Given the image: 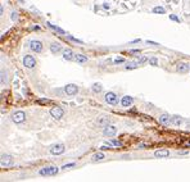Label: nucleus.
Wrapping results in <instances>:
<instances>
[{
    "label": "nucleus",
    "instance_id": "obj_1",
    "mask_svg": "<svg viewBox=\"0 0 190 182\" xmlns=\"http://www.w3.org/2000/svg\"><path fill=\"white\" fill-rule=\"evenodd\" d=\"M59 172V168L55 166H49V167H44V168H41L40 171H39V174L40 176H55L58 174Z\"/></svg>",
    "mask_w": 190,
    "mask_h": 182
},
{
    "label": "nucleus",
    "instance_id": "obj_2",
    "mask_svg": "<svg viewBox=\"0 0 190 182\" xmlns=\"http://www.w3.org/2000/svg\"><path fill=\"white\" fill-rule=\"evenodd\" d=\"M23 65L28 69H32V68L36 67V59L32 55H25L23 56Z\"/></svg>",
    "mask_w": 190,
    "mask_h": 182
},
{
    "label": "nucleus",
    "instance_id": "obj_3",
    "mask_svg": "<svg viewBox=\"0 0 190 182\" xmlns=\"http://www.w3.org/2000/svg\"><path fill=\"white\" fill-rule=\"evenodd\" d=\"M25 119H26V113L22 112V110H17V112H14L12 114V121L14 123H22V122H25Z\"/></svg>",
    "mask_w": 190,
    "mask_h": 182
},
{
    "label": "nucleus",
    "instance_id": "obj_4",
    "mask_svg": "<svg viewBox=\"0 0 190 182\" xmlns=\"http://www.w3.org/2000/svg\"><path fill=\"white\" fill-rule=\"evenodd\" d=\"M104 100L108 104H111V105H117V104H118V96L114 94V92H112V91L107 92V94L104 95Z\"/></svg>",
    "mask_w": 190,
    "mask_h": 182
},
{
    "label": "nucleus",
    "instance_id": "obj_5",
    "mask_svg": "<svg viewBox=\"0 0 190 182\" xmlns=\"http://www.w3.org/2000/svg\"><path fill=\"white\" fill-rule=\"evenodd\" d=\"M30 49L35 53H41L43 52V43L39 40H31L30 41Z\"/></svg>",
    "mask_w": 190,
    "mask_h": 182
},
{
    "label": "nucleus",
    "instance_id": "obj_6",
    "mask_svg": "<svg viewBox=\"0 0 190 182\" xmlns=\"http://www.w3.org/2000/svg\"><path fill=\"white\" fill-rule=\"evenodd\" d=\"M50 115L55 119H61L64 115V110L61 106H54V108L50 109Z\"/></svg>",
    "mask_w": 190,
    "mask_h": 182
},
{
    "label": "nucleus",
    "instance_id": "obj_7",
    "mask_svg": "<svg viewBox=\"0 0 190 182\" xmlns=\"http://www.w3.org/2000/svg\"><path fill=\"white\" fill-rule=\"evenodd\" d=\"M1 167H9L13 164V157L9 154H1V159H0Z\"/></svg>",
    "mask_w": 190,
    "mask_h": 182
},
{
    "label": "nucleus",
    "instance_id": "obj_8",
    "mask_svg": "<svg viewBox=\"0 0 190 182\" xmlns=\"http://www.w3.org/2000/svg\"><path fill=\"white\" fill-rule=\"evenodd\" d=\"M64 150H66V148H64L63 144H55L50 148V153L53 155H61L64 153Z\"/></svg>",
    "mask_w": 190,
    "mask_h": 182
},
{
    "label": "nucleus",
    "instance_id": "obj_9",
    "mask_svg": "<svg viewBox=\"0 0 190 182\" xmlns=\"http://www.w3.org/2000/svg\"><path fill=\"white\" fill-rule=\"evenodd\" d=\"M116 133H117V128H116L113 124H108V126H105L104 130H103V135L108 136V137H113Z\"/></svg>",
    "mask_w": 190,
    "mask_h": 182
},
{
    "label": "nucleus",
    "instance_id": "obj_10",
    "mask_svg": "<svg viewBox=\"0 0 190 182\" xmlns=\"http://www.w3.org/2000/svg\"><path fill=\"white\" fill-rule=\"evenodd\" d=\"M64 91H66L67 95L72 96V95H76V94H77V91H78V87H77L76 85H73V83H70V85H67L66 87H64Z\"/></svg>",
    "mask_w": 190,
    "mask_h": 182
},
{
    "label": "nucleus",
    "instance_id": "obj_11",
    "mask_svg": "<svg viewBox=\"0 0 190 182\" xmlns=\"http://www.w3.org/2000/svg\"><path fill=\"white\" fill-rule=\"evenodd\" d=\"M159 123H162L163 126H170V124L172 123V117H170L168 114L159 115Z\"/></svg>",
    "mask_w": 190,
    "mask_h": 182
},
{
    "label": "nucleus",
    "instance_id": "obj_12",
    "mask_svg": "<svg viewBox=\"0 0 190 182\" xmlns=\"http://www.w3.org/2000/svg\"><path fill=\"white\" fill-rule=\"evenodd\" d=\"M132 103H134L132 96H129V95L123 96L122 100H121V104H122V106H125V108H129V106H131Z\"/></svg>",
    "mask_w": 190,
    "mask_h": 182
},
{
    "label": "nucleus",
    "instance_id": "obj_13",
    "mask_svg": "<svg viewBox=\"0 0 190 182\" xmlns=\"http://www.w3.org/2000/svg\"><path fill=\"white\" fill-rule=\"evenodd\" d=\"M63 59L64 60H73L75 59V53L71 49H64L63 50Z\"/></svg>",
    "mask_w": 190,
    "mask_h": 182
},
{
    "label": "nucleus",
    "instance_id": "obj_14",
    "mask_svg": "<svg viewBox=\"0 0 190 182\" xmlns=\"http://www.w3.org/2000/svg\"><path fill=\"white\" fill-rule=\"evenodd\" d=\"M154 157H156V158H167V157H170V151L166 150V149L156 150V151H154Z\"/></svg>",
    "mask_w": 190,
    "mask_h": 182
},
{
    "label": "nucleus",
    "instance_id": "obj_15",
    "mask_svg": "<svg viewBox=\"0 0 190 182\" xmlns=\"http://www.w3.org/2000/svg\"><path fill=\"white\" fill-rule=\"evenodd\" d=\"M62 45L59 43H53L52 45H50V52L53 53V54H58V53L62 52Z\"/></svg>",
    "mask_w": 190,
    "mask_h": 182
},
{
    "label": "nucleus",
    "instance_id": "obj_16",
    "mask_svg": "<svg viewBox=\"0 0 190 182\" xmlns=\"http://www.w3.org/2000/svg\"><path fill=\"white\" fill-rule=\"evenodd\" d=\"M176 71L179 73H186L189 71V64L186 63H179L176 65Z\"/></svg>",
    "mask_w": 190,
    "mask_h": 182
},
{
    "label": "nucleus",
    "instance_id": "obj_17",
    "mask_svg": "<svg viewBox=\"0 0 190 182\" xmlns=\"http://www.w3.org/2000/svg\"><path fill=\"white\" fill-rule=\"evenodd\" d=\"M105 155L102 153V151H99V153H95L93 157H91V162H102V160H104Z\"/></svg>",
    "mask_w": 190,
    "mask_h": 182
},
{
    "label": "nucleus",
    "instance_id": "obj_18",
    "mask_svg": "<svg viewBox=\"0 0 190 182\" xmlns=\"http://www.w3.org/2000/svg\"><path fill=\"white\" fill-rule=\"evenodd\" d=\"M75 60L77 63H86L87 62V56L84 54H75Z\"/></svg>",
    "mask_w": 190,
    "mask_h": 182
},
{
    "label": "nucleus",
    "instance_id": "obj_19",
    "mask_svg": "<svg viewBox=\"0 0 190 182\" xmlns=\"http://www.w3.org/2000/svg\"><path fill=\"white\" fill-rule=\"evenodd\" d=\"M46 26H48V27H50L52 30H54V31H55V32H58V34H61V35H66V32H64V30H62V28L57 27V26L52 25V23H50V22H46Z\"/></svg>",
    "mask_w": 190,
    "mask_h": 182
},
{
    "label": "nucleus",
    "instance_id": "obj_20",
    "mask_svg": "<svg viewBox=\"0 0 190 182\" xmlns=\"http://www.w3.org/2000/svg\"><path fill=\"white\" fill-rule=\"evenodd\" d=\"M98 124L102 127H105L109 124V118L108 117H102L100 119H98Z\"/></svg>",
    "mask_w": 190,
    "mask_h": 182
},
{
    "label": "nucleus",
    "instance_id": "obj_21",
    "mask_svg": "<svg viewBox=\"0 0 190 182\" xmlns=\"http://www.w3.org/2000/svg\"><path fill=\"white\" fill-rule=\"evenodd\" d=\"M182 122H184V119L179 117V115H173V117H172V124H175V126H180Z\"/></svg>",
    "mask_w": 190,
    "mask_h": 182
},
{
    "label": "nucleus",
    "instance_id": "obj_22",
    "mask_svg": "<svg viewBox=\"0 0 190 182\" xmlns=\"http://www.w3.org/2000/svg\"><path fill=\"white\" fill-rule=\"evenodd\" d=\"M138 65H140L138 60H136V62H129L125 68H126V69H135V68H138Z\"/></svg>",
    "mask_w": 190,
    "mask_h": 182
},
{
    "label": "nucleus",
    "instance_id": "obj_23",
    "mask_svg": "<svg viewBox=\"0 0 190 182\" xmlns=\"http://www.w3.org/2000/svg\"><path fill=\"white\" fill-rule=\"evenodd\" d=\"M153 13H156V14H165L166 9L163 7H154L153 8Z\"/></svg>",
    "mask_w": 190,
    "mask_h": 182
},
{
    "label": "nucleus",
    "instance_id": "obj_24",
    "mask_svg": "<svg viewBox=\"0 0 190 182\" xmlns=\"http://www.w3.org/2000/svg\"><path fill=\"white\" fill-rule=\"evenodd\" d=\"M103 90V87H102V85L100 83H94L93 85V91L95 92V94H99V92H102Z\"/></svg>",
    "mask_w": 190,
    "mask_h": 182
},
{
    "label": "nucleus",
    "instance_id": "obj_25",
    "mask_svg": "<svg viewBox=\"0 0 190 182\" xmlns=\"http://www.w3.org/2000/svg\"><path fill=\"white\" fill-rule=\"evenodd\" d=\"M7 80H8V77H7V71L1 69V85H4V83L7 82Z\"/></svg>",
    "mask_w": 190,
    "mask_h": 182
},
{
    "label": "nucleus",
    "instance_id": "obj_26",
    "mask_svg": "<svg viewBox=\"0 0 190 182\" xmlns=\"http://www.w3.org/2000/svg\"><path fill=\"white\" fill-rule=\"evenodd\" d=\"M149 64L153 65V67H156V65H158V59L156 58V56H153V58L149 59Z\"/></svg>",
    "mask_w": 190,
    "mask_h": 182
},
{
    "label": "nucleus",
    "instance_id": "obj_27",
    "mask_svg": "<svg viewBox=\"0 0 190 182\" xmlns=\"http://www.w3.org/2000/svg\"><path fill=\"white\" fill-rule=\"evenodd\" d=\"M67 37L70 38V40H72V41H75V43H77V44H82V41H81V40H78V38H76V37H73V36H71V35H67Z\"/></svg>",
    "mask_w": 190,
    "mask_h": 182
},
{
    "label": "nucleus",
    "instance_id": "obj_28",
    "mask_svg": "<svg viewBox=\"0 0 190 182\" xmlns=\"http://www.w3.org/2000/svg\"><path fill=\"white\" fill-rule=\"evenodd\" d=\"M170 19H172V21H175V22H177V23H180L181 21H180V18L177 16H175V14H170Z\"/></svg>",
    "mask_w": 190,
    "mask_h": 182
},
{
    "label": "nucleus",
    "instance_id": "obj_29",
    "mask_svg": "<svg viewBox=\"0 0 190 182\" xmlns=\"http://www.w3.org/2000/svg\"><path fill=\"white\" fill-rule=\"evenodd\" d=\"M76 163H68V164H64L63 167H62V169H67V168H71V167H75Z\"/></svg>",
    "mask_w": 190,
    "mask_h": 182
},
{
    "label": "nucleus",
    "instance_id": "obj_30",
    "mask_svg": "<svg viewBox=\"0 0 190 182\" xmlns=\"http://www.w3.org/2000/svg\"><path fill=\"white\" fill-rule=\"evenodd\" d=\"M17 18H18V13H17V12H13V13H12V16H10V19L12 21H16Z\"/></svg>",
    "mask_w": 190,
    "mask_h": 182
},
{
    "label": "nucleus",
    "instance_id": "obj_31",
    "mask_svg": "<svg viewBox=\"0 0 190 182\" xmlns=\"http://www.w3.org/2000/svg\"><path fill=\"white\" fill-rule=\"evenodd\" d=\"M123 62H125L123 58H117V59H114V64H121V63H123Z\"/></svg>",
    "mask_w": 190,
    "mask_h": 182
},
{
    "label": "nucleus",
    "instance_id": "obj_32",
    "mask_svg": "<svg viewBox=\"0 0 190 182\" xmlns=\"http://www.w3.org/2000/svg\"><path fill=\"white\" fill-rule=\"evenodd\" d=\"M112 144H113L114 146H122V142L118 141V140H112Z\"/></svg>",
    "mask_w": 190,
    "mask_h": 182
},
{
    "label": "nucleus",
    "instance_id": "obj_33",
    "mask_svg": "<svg viewBox=\"0 0 190 182\" xmlns=\"http://www.w3.org/2000/svg\"><path fill=\"white\" fill-rule=\"evenodd\" d=\"M148 59L145 58V56H141L140 59H138V62H139V64H142V63H145V62H147Z\"/></svg>",
    "mask_w": 190,
    "mask_h": 182
},
{
    "label": "nucleus",
    "instance_id": "obj_34",
    "mask_svg": "<svg viewBox=\"0 0 190 182\" xmlns=\"http://www.w3.org/2000/svg\"><path fill=\"white\" fill-rule=\"evenodd\" d=\"M37 103H40V104H48V103H49V100H48V99H40V100H37Z\"/></svg>",
    "mask_w": 190,
    "mask_h": 182
},
{
    "label": "nucleus",
    "instance_id": "obj_35",
    "mask_svg": "<svg viewBox=\"0 0 190 182\" xmlns=\"http://www.w3.org/2000/svg\"><path fill=\"white\" fill-rule=\"evenodd\" d=\"M130 53H131V54H135V53H140V50H138V49H132V50H130Z\"/></svg>",
    "mask_w": 190,
    "mask_h": 182
},
{
    "label": "nucleus",
    "instance_id": "obj_36",
    "mask_svg": "<svg viewBox=\"0 0 190 182\" xmlns=\"http://www.w3.org/2000/svg\"><path fill=\"white\" fill-rule=\"evenodd\" d=\"M147 43H148V44H150V45H159L158 43H154V41H149V40H148Z\"/></svg>",
    "mask_w": 190,
    "mask_h": 182
},
{
    "label": "nucleus",
    "instance_id": "obj_37",
    "mask_svg": "<svg viewBox=\"0 0 190 182\" xmlns=\"http://www.w3.org/2000/svg\"><path fill=\"white\" fill-rule=\"evenodd\" d=\"M0 14H1V16L4 14V7H3V5H1V8H0Z\"/></svg>",
    "mask_w": 190,
    "mask_h": 182
},
{
    "label": "nucleus",
    "instance_id": "obj_38",
    "mask_svg": "<svg viewBox=\"0 0 190 182\" xmlns=\"http://www.w3.org/2000/svg\"><path fill=\"white\" fill-rule=\"evenodd\" d=\"M103 8H104V9H109V5L108 4H103Z\"/></svg>",
    "mask_w": 190,
    "mask_h": 182
},
{
    "label": "nucleus",
    "instance_id": "obj_39",
    "mask_svg": "<svg viewBox=\"0 0 190 182\" xmlns=\"http://www.w3.org/2000/svg\"><path fill=\"white\" fill-rule=\"evenodd\" d=\"M139 149H145V145L144 144H140V145H139Z\"/></svg>",
    "mask_w": 190,
    "mask_h": 182
},
{
    "label": "nucleus",
    "instance_id": "obj_40",
    "mask_svg": "<svg viewBox=\"0 0 190 182\" xmlns=\"http://www.w3.org/2000/svg\"><path fill=\"white\" fill-rule=\"evenodd\" d=\"M135 43H140V38H139V40H134V41H131V44H135Z\"/></svg>",
    "mask_w": 190,
    "mask_h": 182
},
{
    "label": "nucleus",
    "instance_id": "obj_41",
    "mask_svg": "<svg viewBox=\"0 0 190 182\" xmlns=\"http://www.w3.org/2000/svg\"><path fill=\"white\" fill-rule=\"evenodd\" d=\"M188 146H190V142H188Z\"/></svg>",
    "mask_w": 190,
    "mask_h": 182
}]
</instances>
